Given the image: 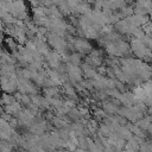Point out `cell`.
Returning a JSON list of instances; mask_svg holds the SVG:
<instances>
[{
	"label": "cell",
	"instance_id": "obj_7",
	"mask_svg": "<svg viewBox=\"0 0 152 152\" xmlns=\"http://www.w3.org/2000/svg\"><path fill=\"white\" fill-rule=\"evenodd\" d=\"M150 19H152V13H150Z\"/></svg>",
	"mask_w": 152,
	"mask_h": 152
},
{
	"label": "cell",
	"instance_id": "obj_1",
	"mask_svg": "<svg viewBox=\"0 0 152 152\" xmlns=\"http://www.w3.org/2000/svg\"><path fill=\"white\" fill-rule=\"evenodd\" d=\"M75 46H76V49H77L80 52H87V51L90 50V45H89L86 40H83V39L75 40Z\"/></svg>",
	"mask_w": 152,
	"mask_h": 152
},
{
	"label": "cell",
	"instance_id": "obj_6",
	"mask_svg": "<svg viewBox=\"0 0 152 152\" xmlns=\"http://www.w3.org/2000/svg\"><path fill=\"white\" fill-rule=\"evenodd\" d=\"M147 132H148V133H150V134L152 135V124H151V125L148 126V128H147Z\"/></svg>",
	"mask_w": 152,
	"mask_h": 152
},
{
	"label": "cell",
	"instance_id": "obj_4",
	"mask_svg": "<svg viewBox=\"0 0 152 152\" xmlns=\"http://www.w3.org/2000/svg\"><path fill=\"white\" fill-rule=\"evenodd\" d=\"M64 90H65L66 95H69L71 99H77V95L75 93V89L70 84H64Z\"/></svg>",
	"mask_w": 152,
	"mask_h": 152
},
{
	"label": "cell",
	"instance_id": "obj_3",
	"mask_svg": "<svg viewBox=\"0 0 152 152\" xmlns=\"http://www.w3.org/2000/svg\"><path fill=\"white\" fill-rule=\"evenodd\" d=\"M103 110L107 113H114V112H118L119 109L110 102H103Z\"/></svg>",
	"mask_w": 152,
	"mask_h": 152
},
{
	"label": "cell",
	"instance_id": "obj_2",
	"mask_svg": "<svg viewBox=\"0 0 152 152\" xmlns=\"http://www.w3.org/2000/svg\"><path fill=\"white\" fill-rule=\"evenodd\" d=\"M151 124H152V122L148 120V116L141 118V119H139V120L135 121V126L139 127L141 131H147V128H148V126H150Z\"/></svg>",
	"mask_w": 152,
	"mask_h": 152
},
{
	"label": "cell",
	"instance_id": "obj_5",
	"mask_svg": "<svg viewBox=\"0 0 152 152\" xmlns=\"http://www.w3.org/2000/svg\"><path fill=\"white\" fill-rule=\"evenodd\" d=\"M80 59H81V57H80L78 53H74V55H71V56L69 57V61L71 62V65H76V66L78 65Z\"/></svg>",
	"mask_w": 152,
	"mask_h": 152
},
{
	"label": "cell",
	"instance_id": "obj_8",
	"mask_svg": "<svg viewBox=\"0 0 152 152\" xmlns=\"http://www.w3.org/2000/svg\"><path fill=\"white\" fill-rule=\"evenodd\" d=\"M150 57H151V62H152V53H151V56H150Z\"/></svg>",
	"mask_w": 152,
	"mask_h": 152
}]
</instances>
